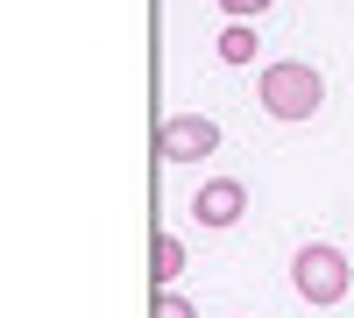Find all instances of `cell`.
I'll use <instances>...</instances> for the list:
<instances>
[{"mask_svg": "<svg viewBox=\"0 0 354 318\" xmlns=\"http://www.w3.org/2000/svg\"><path fill=\"white\" fill-rule=\"evenodd\" d=\"M241 212H248V184H241V177H213V184H198V191H192V219H198V226H213V234L241 226Z\"/></svg>", "mask_w": 354, "mask_h": 318, "instance_id": "277c9868", "label": "cell"}, {"mask_svg": "<svg viewBox=\"0 0 354 318\" xmlns=\"http://www.w3.org/2000/svg\"><path fill=\"white\" fill-rule=\"evenodd\" d=\"M149 318H198V311H192V297H177V283H170V290H156Z\"/></svg>", "mask_w": 354, "mask_h": 318, "instance_id": "52a82bcc", "label": "cell"}, {"mask_svg": "<svg viewBox=\"0 0 354 318\" xmlns=\"http://www.w3.org/2000/svg\"><path fill=\"white\" fill-rule=\"evenodd\" d=\"M255 50H262V36L248 21H227L220 28V64H255Z\"/></svg>", "mask_w": 354, "mask_h": 318, "instance_id": "8992f818", "label": "cell"}, {"mask_svg": "<svg viewBox=\"0 0 354 318\" xmlns=\"http://www.w3.org/2000/svg\"><path fill=\"white\" fill-rule=\"evenodd\" d=\"M177 276H185V241L156 226V241H149V283H156V290H170Z\"/></svg>", "mask_w": 354, "mask_h": 318, "instance_id": "5b68a950", "label": "cell"}, {"mask_svg": "<svg viewBox=\"0 0 354 318\" xmlns=\"http://www.w3.org/2000/svg\"><path fill=\"white\" fill-rule=\"evenodd\" d=\"M262 8H277V0H220V14H227V21H255Z\"/></svg>", "mask_w": 354, "mask_h": 318, "instance_id": "ba28073f", "label": "cell"}, {"mask_svg": "<svg viewBox=\"0 0 354 318\" xmlns=\"http://www.w3.org/2000/svg\"><path fill=\"white\" fill-rule=\"evenodd\" d=\"M347 283H354V262H347L333 241H305L298 255H290V290H298L305 304L333 311V304L347 297Z\"/></svg>", "mask_w": 354, "mask_h": 318, "instance_id": "7a4b0ae2", "label": "cell"}, {"mask_svg": "<svg viewBox=\"0 0 354 318\" xmlns=\"http://www.w3.org/2000/svg\"><path fill=\"white\" fill-rule=\"evenodd\" d=\"M255 99H262L270 121H312V113L326 106V78H319V64H305V57H283V64L255 71Z\"/></svg>", "mask_w": 354, "mask_h": 318, "instance_id": "6da1fadb", "label": "cell"}, {"mask_svg": "<svg viewBox=\"0 0 354 318\" xmlns=\"http://www.w3.org/2000/svg\"><path fill=\"white\" fill-rule=\"evenodd\" d=\"M220 149V121H205V113H163L156 121V156L163 163H205Z\"/></svg>", "mask_w": 354, "mask_h": 318, "instance_id": "3957f363", "label": "cell"}]
</instances>
